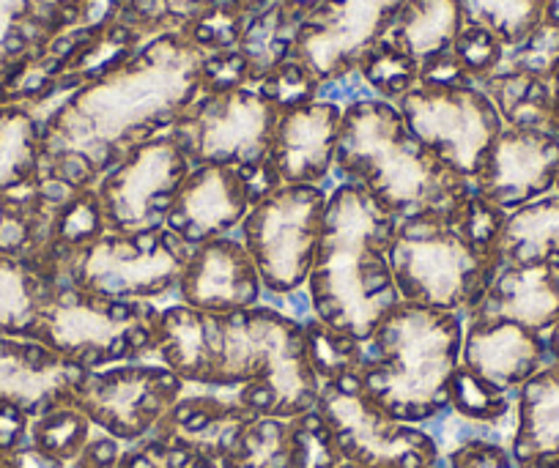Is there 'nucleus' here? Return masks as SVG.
<instances>
[{"mask_svg":"<svg viewBox=\"0 0 559 468\" xmlns=\"http://www.w3.org/2000/svg\"><path fill=\"white\" fill-rule=\"evenodd\" d=\"M559 173V134L546 129L504 127L493 140L475 192L513 214L551 195Z\"/></svg>","mask_w":559,"mask_h":468,"instance_id":"nucleus-16","label":"nucleus"},{"mask_svg":"<svg viewBox=\"0 0 559 468\" xmlns=\"http://www.w3.org/2000/svg\"><path fill=\"white\" fill-rule=\"evenodd\" d=\"M305 329V343H308V359L313 364L316 375H319L321 386L330 381L343 379V375L359 373L365 359L362 343L352 340L343 332L332 329V326L321 324L316 315L299 321Z\"/></svg>","mask_w":559,"mask_h":468,"instance_id":"nucleus-30","label":"nucleus"},{"mask_svg":"<svg viewBox=\"0 0 559 468\" xmlns=\"http://www.w3.org/2000/svg\"><path fill=\"white\" fill-rule=\"evenodd\" d=\"M337 468H362V466H357V463H346V460H343Z\"/></svg>","mask_w":559,"mask_h":468,"instance_id":"nucleus-41","label":"nucleus"},{"mask_svg":"<svg viewBox=\"0 0 559 468\" xmlns=\"http://www.w3.org/2000/svg\"><path fill=\"white\" fill-rule=\"evenodd\" d=\"M502 263H557L559 266L557 192L508 214L502 230Z\"/></svg>","mask_w":559,"mask_h":468,"instance_id":"nucleus-27","label":"nucleus"},{"mask_svg":"<svg viewBox=\"0 0 559 468\" xmlns=\"http://www.w3.org/2000/svg\"><path fill=\"white\" fill-rule=\"evenodd\" d=\"M346 463L362 468H431L442 460L437 441L419 424L386 417L359 386L357 373L321 386L316 403Z\"/></svg>","mask_w":559,"mask_h":468,"instance_id":"nucleus-12","label":"nucleus"},{"mask_svg":"<svg viewBox=\"0 0 559 468\" xmlns=\"http://www.w3.org/2000/svg\"><path fill=\"white\" fill-rule=\"evenodd\" d=\"M341 463V446L319 408L288 419V468H337Z\"/></svg>","mask_w":559,"mask_h":468,"instance_id":"nucleus-33","label":"nucleus"},{"mask_svg":"<svg viewBox=\"0 0 559 468\" xmlns=\"http://www.w3.org/2000/svg\"><path fill=\"white\" fill-rule=\"evenodd\" d=\"M176 293L192 310L236 312L263 304L266 288L239 236H225L192 250Z\"/></svg>","mask_w":559,"mask_h":468,"instance_id":"nucleus-20","label":"nucleus"},{"mask_svg":"<svg viewBox=\"0 0 559 468\" xmlns=\"http://www.w3.org/2000/svg\"><path fill=\"white\" fill-rule=\"evenodd\" d=\"M395 228L397 219L362 187L343 181L330 190L305 288L316 319L362 346L403 301L390 263Z\"/></svg>","mask_w":559,"mask_h":468,"instance_id":"nucleus-2","label":"nucleus"},{"mask_svg":"<svg viewBox=\"0 0 559 468\" xmlns=\"http://www.w3.org/2000/svg\"><path fill=\"white\" fill-rule=\"evenodd\" d=\"M94 435V424L88 422L78 406H61L28 422V441L36 449L58 457L72 466Z\"/></svg>","mask_w":559,"mask_h":468,"instance_id":"nucleus-31","label":"nucleus"},{"mask_svg":"<svg viewBox=\"0 0 559 468\" xmlns=\"http://www.w3.org/2000/svg\"><path fill=\"white\" fill-rule=\"evenodd\" d=\"M543 23L559 28V0H546V7H543Z\"/></svg>","mask_w":559,"mask_h":468,"instance_id":"nucleus-40","label":"nucleus"},{"mask_svg":"<svg viewBox=\"0 0 559 468\" xmlns=\"http://www.w3.org/2000/svg\"><path fill=\"white\" fill-rule=\"evenodd\" d=\"M326 187H277L250 208L239 228L269 296H292L308 285L324 225Z\"/></svg>","mask_w":559,"mask_h":468,"instance_id":"nucleus-10","label":"nucleus"},{"mask_svg":"<svg viewBox=\"0 0 559 468\" xmlns=\"http://www.w3.org/2000/svg\"><path fill=\"white\" fill-rule=\"evenodd\" d=\"M223 468H288V419H252L223 460Z\"/></svg>","mask_w":559,"mask_h":468,"instance_id":"nucleus-32","label":"nucleus"},{"mask_svg":"<svg viewBox=\"0 0 559 468\" xmlns=\"http://www.w3.org/2000/svg\"><path fill=\"white\" fill-rule=\"evenodd\" d=\"M508 212L469 192L397 219L390 263L403 301L469 315L502 266Z\"/></svg>","mask_w":559,"mask_h":468,"instance_id":"nucleus-3","label":"nucleus"},{"mask_svg":"<svg viewBox=\"0 0 559 468\" xmlns=\"http://www.w3.org/2000/svg\"><path fill=\"white\" fill-rule=\"evenodd\" d=\"M341 123L343 107L321 99L277 112L266 156V176L274 190L294 184L330 190Z\"/></svg>","mask_w":559,"mask_h":468,"instance_id":"nucleus-17","label":"nucleus"},{"mask_svg":"<svg viewBox=\"0 0 559 468\" xmlns=\"http://www.w3.org/2000/svg\"><path fill=\"white\" fill-rule=\"evenodd\" d=\"M448 468H513L508 446L493 441H472L442 457Z\"/></svg>","mask_w":559,"mask_h":468,"instance_id":"nucleus-35","label":"nucleus"},{"mask_svg":"<svg viewBox=\"0 0 559 468\" xmlns=\"http://www.w3.org/2000/svg\"><path fill=\"white\" fill-rule=\"evenodd\" d=\"M105 230L96 190L45 179L36 190L0 195V257L56 283L69 257Z\"/></svg>","mask_w":559,"mask_h":468,"instance_id":"nucleus-8","label":"nucleus"},{"mask_svg":"<svg viewBox=\"0 0 559 468\" xmlns=\"http://www.w3.org/2000/svg\"><path fill=\"white\" fill-rule=\"evenodd\" d=\"M397 110L414 137L472 184L483 173L493 140L504 129L493 101L475 85L466 88L414 85L397 101Z\"/></svg>","mask_w":559,"mask_h":468,"instance_id":"nucleus-11","label":"nucleus"},{"mask_svg":"<svg viewBox=\"0 0 559 468\" xmlns=\"http://www.w3.org/2000/svg\"><path fill=\"white\" fill-rule=\"evenodd\" d=\"M252 208V192L245 176L234 168H192L170 206L165 228L187 244L198 247L212 239L239 233Z\"/></svg>","mask_w":559,"mask_h":468,"instance_id":"nucleus-21","label":"nucleus"},{"mask_svg":"<svg viewBox=\"0 0 559 468\" xmlns=\"http://www.w3.org/2000/svg\"><path fill=\"white\" fill-rule=\"evenodd\" d=\"M85 373L41 343L0 335V408L36 419L52 408L74 406Z\"/></svg>","mask_w":559,"mask_h":468,"instance_id":"nucleus-18","label":"nucleus"},{"mask_svg":"<svg viewBox=\"0 0 559 468\" xmlns=\"http://www.w3.org/2000/svg\"><path fill=\"white\" fill-rule=\"evenodd\" d=\"M45 118L28 105L0 107V195L36 190L45 181Z\"/></svg>","mask_w":559,"mask_h":468,"instance_id":"nucleus-26","label":"nucleus"},{"mask_svg":"<svg viewBox=\"0 0 559 468\" xmlns=\"http://www.w3.org/2000/svg\"><path fill=\"white\" fill-rule=\"evenodd\" d=\"M466 319L513 321L546 335L559 324L557 263H502Z\"/></svg>","mask_w":559,"mask_h":468,"instance_id":"nucleus-23","label":"nucleus"},{"mask_svg":"<svg viewBox=\"0 0 559 468\" xmlns=\"http://www.w3.org/2000/svg\"><path fill=\"white\" fill-rule=\"evenodd\" d=\"M123 446L118 444L110 435L94 430L88 446L83 449V455L72 463L69 468H118V457H121Z\"/></svg>","mask_w":559,"mask_h":468,"instance_id":"nucleus-36","label":"nucleus"},{"mask_svg":"<svg viewBox=\"0 0 559 468\" xmlns=\"http://www.w3.org/2000/svg\"><path fill=\"white\" fill-rule=\"evenodd\" d=\"M551 116H554V129H557V134H559V67H557V72L551 74Z\"/></svg>","mask_w":559,"mask_h":468,"instance_id":"nucleus-39","label":"nucleus"},{"mask_svg":"<svg viewBox=\"0 0 559 468\" xmlns=\"http://www.w3.org/2000/svg\"><path fill=\"white\" fill-rule=\"evenodd\" d=\"M192 250L168 228L148 233L102 230L69 257L52 285L69 283L112 299L159 301L179 288Z\"/></svg>","mask_w":559,"mask_h":468,"instance_id":"nucleus-9","label":"nucleus"},{"mask_svg":"<svg viewBox=\"0 0 559 468\" xmlns=\"http://www.w3.org/2000/svg\"><path fill=\"white\" fill-rule=\"evenodd\" d=\"M403 0H321L297 39V58L319 83L359 69Z\"/></svg>","mask_w":559,"mask_h":468,"instance_id":"nucleus-15","label":"nucleus"},{"mask_svg":"<svg viewBox=\"0 0 559 468\" xmlns=\"http://www.w3.org/2000/svg\"><path fill=\"white\" fill-rule=\"evenodd\" d=\"M9 468H69V463L36 449L28 441V430H25L23 439L9 449Z\"/></svg>","mask_w":559,"mask_h":468,"instance_id":"nucleus-37","label":"nucleus"},{"mask_svg":"<svg viewBox=\"0 0 559 468\" xmlns=\"http://www.w3.org/2000/svg\"><path fill=\"white\" fill-rule=\"evenodd\" d=\"M461 28V0H403L379 41L423 69L453 47Z\"/></svg>","mask_w":559,"mask_h":468,"instance_id":"nucleus-25","label":"nucleus"},{"mask_svg":"<svg viewBox=\"0 0 559 468\" xmlns=\"http://www.w3.org/2000/svg\"><path fill=\"white\" fill-rule=\"evenodd\" d=\"M277 110L252 85L201 94L170 129L192 168H234L247 179L252 206L274 190L266 176Z\"/></svg>","mask_w":559,"mask_h":468,"instance_id":"nucleus-7","label":"nucleus"},{"mask_svg":"<svg viewBox=\"0 0 559 468\" xmlns=\"http://www.w3.org/2000/svg\"><path fill=\"white\" fill-rule=\"evenodd\" d=\"M337 184H357L395 219L461 201L475 184L419 143L392 101L368 99L343 110L337 134Z\"/></svg>","mask_w":559,"mask_h":468,"instance_id":"nucleus-4","label":"nucleus"},{"mask_svg":"<svg viewBox=\"0 0 559 468\" xmlns=\"http://www.w3.org/2000/svg\"><path fill=\"white\" fill-rule=\"evenodd\" d=\"M466 319L401 301L365 346L357 379L365 395L406 424H428L450 408Z\"/></svg>","mask_w":559,"mask_h":468,"instance_id":"nucleus-5","label":"nucleus"},{"mask_svg":"<svg viewBox=\"0 0 559 468\" xmlns=\"http://www.w3.org/2000/svg\"><path fill=\"white\" fill-rule=\"evenodd\" d=\"M252 88L269 101L277 112L294 110V107H302L308 101L316 99V91H319V80L316 74L305 67L299 58L280 63L277 69L266 74L263 80H258Z\"/></svg>","mask_w":559,"mask_h":468,"instance_id":"nucleus-34","label":"nucleus"},{"mask_svg":"<svg viewBox=\"0 0 559 468\" xmlns=\"http://www.w3.org/2000/svg\"><path fill=\"white\" fill-rule=\"evenodd\" d=\"M52 285L34 268L0 257V335L28 337Z\"/></svg>","mask_w":559,"mask_h":468,"instance_id":"nucleus-28","label":"nucleus"},{"mask_svg":"<svg viewBox=\"0 0 559 468\" xmlns=\"http://www.w3.org/2000/svg\"><path fill=\"white\" fill-rule=\"evenodd\" d=\"M546 0H461L464 23L491 31L504 50L519 47L543 23Z\"/></svg>","mask_w":559,"mask_h":468,"instance_id":"nucleus-29","label":"nucleus"},{"mask_svg":"<svg viewBox=\"0 0 559 468\" xmlns=\"http://www.w3.org/2000/svg\"><path fill=\"white\" fill-rule=\"evenodd\" d=\"M252 419L255 413L241 406L230 389L187 384L185 395L174 403L152 435L223 468V460Z\"/></svg>","mask_w":559,"mask_h":468,"instance_id":"nucleus-22","label":"nucleus"},{"mask_svg":"<svg viewBox=\"0 0 559 468\" xmlns=\"http://www.w3.org/2000/svg\"><path fill=\"white\" fill-rule=\"evenodd\" d=\"M554 192H557V195H559V173H557V187H554Z\"/></svg>","mask_w":559,"mask_h":468,"instance_id":"nucleus-43","label":"nucleus"},{"mask_svg":"<svg viewBox=\"0 0 559 468\" xmlns=\"http://www.w3.org/2000/svg\"><path fill=\"white\" fill-rule=\"evenodd\" d=\"M508 452L513 468H559V357L548 359L515 395Z\"/></svg>","mask_w":559,"mask_h":468,"instance_id":"nucleus-24","label":"nucleus"},{"mask_svg":"<svg viewBox=\"0 0 559 468\" xmlns=\"http://www.w3.org/2000/svg\"><path fill=\"white\" fill-rule=\"evenodd\" d=\"M190 170V159L170 134L134 148L96 184L105 230L148 233L165 228L170 206Z\"/></svg>","mask_w":559,"mask_h":468,"instance_id":"nucleus-14","label":"nucleus"},{"mask_svg":"<svg viewBox=\"0 0 559 468\" xmlns=\"http://www.w3.org/2000/svg\"><path fill=\"white\" fill-rule=\"evenodd\" d=\"M185 389L187 384L174 370L148 359L88 370L78 386L74 406L88 417L94 430L129 446L154 433Z\"/></svg>","mask_w":559,"mask_h":468,"instance_id":"nucleus-13","label":"nucleus"},{"mask_svg":"<svg viewBox=\"0 0 559 468\" xmlns=\"http://www.w3.org/2000/svg\"><path fill=\"white\" fill-rule=\"evenodd\" d=\"M28 417L12 408H0V468L7 466V455L14 444L25 435L28 430Z\"/></svg>","mask_w":559,"mask_h":468,"instance_id":"nucleus-38","label":"nucleus"},{"mask_svg":"<svg viewBox=\"0 0 559 468\" xmlns=\"http://www.w3.org/2000/svg\"><path fill=\"white\" fill-rule=\"evenodd\" d=\"M431 468H448V466H444V460H439L437 466H431Z\"/></svg>","mask_w":559,"mask_h":468,"instance_id":"nucleus-42","label":"nucleus"},{"mask_svg":"<svg viewBox=\"0 0 559 468\" xmlns=\"http://www.w3.org/2000/svg\"><path fill=\"white\" fill-rule=\"evenodd\" d=\"M152 359L190 386L230 389L255 417L294 419L321 395L302 324L266 301L236 312L163 307Z\"/></svg>","mask_w":559,"mask_h":468,"instance_id":"nucleus-1","label":"nucleus"},{"mask_svg":"<svg viewBox=\"0 0 559 468\" xmlns=\"http://www.w3.org/2000/svg\"><path fill=\"white\" fill-rule=\"evenodd\" d=\"M163 307L154 301L112 299L78 285H52L36 315L31 340L41 343L83 370L148 362Z\"/></svg>","mask_w":559,"mask_h":468,"instance_id":"nucleus-6","label":"nucleus"},{"mask_svg":"<svg viewBox=\"0 0 559 468\" xmlns=\"http://www.w3.org/2000/svg\"><path fill=\"white\" fill-rule=\"evenodd\" d=\"M546 335L513 321L466 319L461 370L499 395L515 397L521 386L548 362Z\"/></svg>","mask_w":559,"mask_h":468,"instance_id":"nucleus-19","label":"nucleus"}]
</instances>
